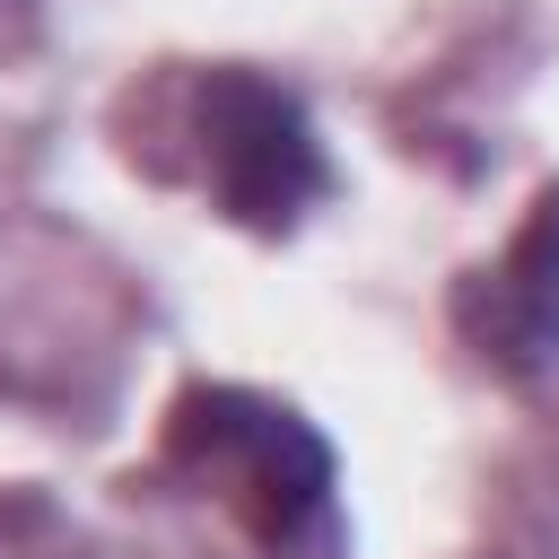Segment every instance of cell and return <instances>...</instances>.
<instances>
[{
    "label": "cell",
    "mask_w": 559,
    "mask_h": 559,
    "mask_svg": "<svg viewBox=\"0 0 559 559\" xmlns=\"http://www.w3.org/2000/svg\"><path fill=\"white\" fill-rule=\"evenodd\" d=\"M166 454L201 489H218L253 524L262 550H297L332 515V454H323V437L297 411H271L253 393H227V384L183 393L175 428H166Z\"/></svg>",
    "instance_id": "cell-1"
},
{
    "label": "cell",
    "mask_w": 559,
    "mask_h": 559,
    "mask_svg": "<svg viewBox=\"0 0 559 559\" xmlns=\"http://www.w3.org/2000/svg\"><path fill=\"white\" fill-rule=\"evenodd\" d=\"M192 140H201L210 201L236 227H253V236L297 227V210L332 183L306 105L280 79H262V70H210L201 79V105H192Z\"/></svg>",
    "instance_id": "cell-2"
},
{
    "label": "cell",
    "mask_w": 559,
    "mask_h": 559,
    "mask_svg": "<svg viewBox=\"0 0 559 559\" xmlns=\"http://www.w3.org/2000/svg\"><path fill=\"white\" fill-rule=\"evenodd\" d=\"M454 323L507 376H550L559 367V183L533 201L524 236L454 288Z\"/></svg>",
    "instance_id": "cell-3"
}]
</instances>
